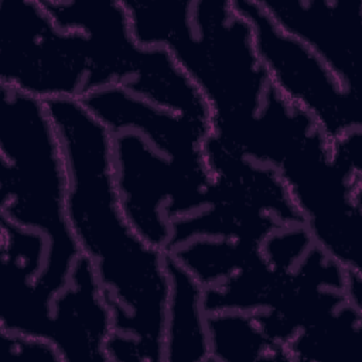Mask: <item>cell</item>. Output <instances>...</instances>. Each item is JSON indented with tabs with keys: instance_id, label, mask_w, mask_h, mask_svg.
<instances>
[{
	"instance_id": "1",
	"label": "cell",
	"mask_w": 362,
	"mask_h": 362,
	"mask_svg": "<svg viewBox=\"0 0 362 362\" xmlns=\"http://www.w3.org/2000/svg\"><path fill=\"white\" fill-rule=\"evenodd\" d=\"M44 102L65 161L68 226L95 270L113 328L137 338L143 362H163L167 252L147 243L122 211L110 130L78 98Z\"/></svg>"
},
{
	"instance_id": "2",
	"label": "cell",
	"mask_w": 362,
	"mask_h": 362,
	"mask_svg": "<svg viewBox=\"0 0 362 362\" xmlns=\"http://www.w3.org/2000/svg\"><path fill=\"white\" fill-rule=\"evenodd\" d=\"M132 28L140 45L171 52L208 103L211 134L235 147L272 86L253 27L235 0H141Z\"/></svg>"
},
{
	"instance_id": "3",
	"label": "cell",
	"mask_w": 362,
	"mask_h": 362,
	"mask_svg": "<svg viewBox=\"0 0 362 362\" xmlns=\"http://www.w3.org/2000/svg\"><path fill=\"white\" fill-rule=\"evenodd\" d=\"M0 215L47 240L34 296L51 307L81 250L65 214L66 170L45 102L0 83Z\"/></svg>"
},
{
	"instance_id": "4",
	"label": "cell",
	"mask_w": 362,
	"mask_h": 362,
	"mask_svg": "<svg viewBox=\"0 0 362 362\" xmlns=\"http://www.w3.org/2000/svg\"><path fill=\"white\" fill-rule=\"evenodd\" d=\"M362 130L334 140L317 127L277 173L315 246L345 269L361 270Z\"/></svg>"
},
{
	"instance_id": "5",
	"label": "cell",
	"mask_w": 362,
	"mask_h": 362,
	"mask_svg": "<svg viewBox=\"0 0 362 362\" xmlns=\"http://www.w3.org/2000/svg\"><path fill=\"white\" fill-rule=\"evenodd\" d=\"M90 42L61 30L42 0H0V83L47 100L86 92Z\"/></svg>"
},
{
	"instance_id": "6",
	"label": "cell",
	"mask_w": 362,
	"mask_h": 362,
	"mask_svg": "<svg viewBox=\"0 0 362 362\" xmlns=\"http://www.w3.org/2000/svg\"><path fill=\"white\" fill-rule=\"evenodd\" d=\"M112 153L124 216L147 243L165 252L170 222L209 204V168L184 165L130 129L112 134Z\"/></svg>"
},
{
	"instance_id": "7",
	"label": "cell",
	"mask_w": 362,
	"mask_h": 362,
	"mask_svg": "<svg viewBox=\"0 0 362 362\" xmlns=\"http://www.w3.org/2000/svg\"><path fill=\"white\" fill-rule=\"evenodd\" d=\"M235 4L249 18L262 65L284 99L311 115L331 140L362 129L361 98L346 90L310 47L283 31L259 1Z\"/></svg>"
},
{
	"instance_id": "8",
	"label": "cell",
	"mask_w": 362,
	"mask_h": 362,
	"mask_svg": "<svg viewBox=\"0 0 362 362\" xmlns=\"http://www.w3.org/2000/svg\"><path fill=\"white\" fill-rule=\"evenodd\" d=\"M269 17L310 47L361 98L362 0H262Z\"/></svg>"
},
{
	"instance_id": "9",
	"label": "cell",
	"mask_w": 362,
	"mask_h": 362,
	"mask_svg": "<svg viewBox=\"0 0 362 362\" xmlns=\"http://www.w3.org/2000/svg\"><path fill=\"white\" fill-rule=\"evenodd\" d=\"M110 133L136 130L170 158L194 168H208L204 140L211 123L158 107L129 90L112 85L88 92L79 99Z\"/></svg>"
},
{
	"instance_id": "10",
	"label": "cell",
	"mask_w": 362,
	"mask_h": 362,
	"mask_svg": "<svg viewBox=\"0 0 362 362\" xmlns=\"http://www.w3.org/2000/svg\"><path fill=\"white\" fill-rule=\"evenodd\" d=\"M113 331L112 310L90 262L81 255L69 283L51 303L48 339L64 361H107L105 345Z\"/></svg>"
},
{
	"instance_id": "11",
	"label": "cell",
	"mask_w": 362,
	"mask_h": 362,
	"mask_svg": "<svg viewBox=\"0 0 362 362\" xmlns=\"http://www.w3.org/2000/svg\"><path fill=\"white\" fill-rule=\"evenodd\" d=\"M170 294L165 313L163 362H208L209 339L202 307L204 286L171 255L165 256Z\"/></svg>"
},
{
	"instance_id": "12",
	"label": "cell",
	"mask_w": 362,
	"mask_h": 362,
	"mask_svg": "<svg viewBox=\"0 0 362 362\" xmlns=\"http://www.w3.org/2000/svg\"><path fill=\"white\" fill-rule=\"evenodd\" d=\"M208 362L290 361L284 345L272 342L252 313L219 311L206 314Z\"/></svg>"
},
{
	"instance_id": "13",
	"label": "cell",
	"mask_w": 362,
	"mask_h": 362,
	"mask_svg": "<svg viewBox=\"0 0 362 362\" xmlns=\"http://www.w3.org/2000/svg\"><path fill=\"white\" fill-rule=\"evenodd\" d=\"M362 310L348 301L335 311L303 328L287 344L290 361L298 362H354L359 351Z\"/></svg>"
},
{
	"instance_id": "14",
	"label": "cell",
	"mask_w": 362,
	"mask_h": 362,
	"mask_svg": "<svg viewBox=\"0 0 362 362\" xmlns=\"http://www.w3.org/2000/svg\"><path fill=\"white\" fill-rule=\"evenodd\" d=\"M167 253L189 272L204 288L219 284L263 255L259 245L218 238L191 239Z\"/></svg>"
},
{
	"instance_id": "15",
	"label": "cell",
	"mask_w": 362,
	"mask_h": 362,
	"mask_svg": "<svg viewBox=\"0 0 362 362\" xmlns=\"http://www.w3.org/2000/svg\"><path fill=\"white\" fill-rule=\"evenodd\" d=\"M311 246L313 240L304 225H293L270 233L262 245V253L273 267L290 270Z\"/></svg>"
},
{
	"instance_id": "16",
	"label": "cell",
	"mask_w": 362,
	"mask_h": 362,
	"mask_svg": "<svg viewBox=\"0 0 362 362\" xmlns=\"http://www.w3.org/2000/svg\"><path fill=\"white\" fill-rule=\"evenodd\" d=\"M1 342L7 355L31 361H64L57 345L42 337H33L1 329Z\"/></svg>"
},
{
	"instance_id": "17",
	"label": "cell",
	"mask_w": 362,
	"mask_h": 362,
	"mask_svg": "<svg viewBox=\"0 0 362 362\" xmlns=\"http://www.w3.org/2000/svg\"><path fill=\"white\" fill-rule=\"evenodd\" d=\"M107 361L120 362H143L141 349L137 338L113 331L105 345Z\"/></svg>"
}]
</instances>
